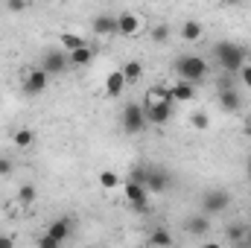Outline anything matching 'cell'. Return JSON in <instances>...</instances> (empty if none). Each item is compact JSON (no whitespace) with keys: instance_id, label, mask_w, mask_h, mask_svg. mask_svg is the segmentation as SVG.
<instances>
[{"instance_id":"obj_20","label":"cell","mask_w":251,"mask_h":248,"mask_svg":"<svg viewBox=\"0 0 251 248\" xmlns=\"http://www.w3.org/2000/svg\"><path fill=\"white\" fill-rule=\"evenodd\" d=\"M120 70H123V76H126V82H128V85H131V82H137V79L143 76V64H140V62H126Z\"/></svg>"},{"instance_id":"obj_31","label":"cell","mask_w":251,"mask_h":248,"mask_svg":"<svg viewBox=\"0 0 251 248\" xmlns=\"http://www.w3.org/2000/svg\"><path fill=\"white\" fill-rule=\"evenodd\" d=\"M0 175H12V161L9 158H0Z\"/></svg>"},{"instance_id":"obj_5","label":"cell","mask_w":251,"mask_h":248,"mask_svg":"<svg viewBox=\"0 0 251 248\" xmlns=\"http://www.w3.org/2000/svg\"><path fill=\"white\" fill-rule=\"evenodd\" d=\"M176 111V102L173 99H158V102H143V114H146V123L152 125H164Z\"/></svg>"},{"instance_id":"obj_30","label":"cell","mask_w":251,"mask_h":248,"mask_svg":"<svg viewBox=\"0 0 251 248\" xmlns=\"http://www.w3.org/2000/svg\"><path fill=\"white\" fill-rule=\"evenodd\" d=\"M6 9L9 12H24L26 9V0H6Z\"/></svg>"},{"instance_id":"obj_2","label":"cell","mask_w":251,"mask_h":248,"mask_svg":"<svg viewBox=\"0 0 251 248\" xmlns=\"http://www.w3.org/2000/svg\"><path fill=\"white\" fill-rule=\"evenodd\" d=\"M213 59L216 64L225 70V73H240V67L246 64L249 59V50L243 47V44H234V41H219V44H213Z\"/></svg>"},{"instance_id":"obj_36","label":"cell","mask_w":251,"mask_h":248,"mask_svg":"<svg viewBox=\"0 0 251 248\" xmlns=\"http://www.w3.org/2000/svg\"><path fill=\"white\" fill-rule=\"evenodd\" d=\"M249 178H251V161H249Z\"/></svg>"},{"instance_id":"obj_24","label":"cell","mask_w":251,"mask_h":248,"mask_svg":"<svg viewBox=\"0 0 251 248\" xmlns=\"http://www.w3.org/2000/svg\"><path fill=\"white\" fill-rule=\"evenodd\" d=\"M100 184L105 187V190H114V187H120L123 181H120V175H117L114 170H102V173H100Z\"/></svg>"},{"instance_id":"obj_26","label":"cell","mask_w":251,"mask_h":248,"mask_svg":"<svg viewBox=\"0 0 251 248\" xmlns=\"http://www.w3.org/2000/svg\"><path fill=\"white\" fill-rule=\"evenodd\" d=\"M149 38H152L155 44H164V41L170 38V26H167V24H158V26L149 32Z\"/></svg>"},{"instance_id":"obj_14","label":"cell","mask_w":251,"mask_h":248,"mask_svg":"<svg viewBox=\"0 0 251 248\" xmlns=\"http://www.w3.org/2000/svg\"><path fill=\"white\" fill-rule=\"evenodd\" d=\"M170 91H173V99L176 102H193L196 99V85L187 82V79H178L176 85H170Z\"/></svg>"},{"instance_id":"obj_19","label":"cell","mask_w":251,"mask_h":248,"mask_svg":"<svg viewBox=\"0 0 251 248\" xmlns=\"http://www.w3.org/2000/svg\"><path fill=\"white\" fill-rule=\"evenodd\" d=\"M201 32H204V29H201L199 21H184V26H181V38H184V41H199Z\"/></svg>"},{"instance_id":"obj_8","label":"cell","mask_w":251,"mask_h":248,"mask_svg":"<svg viewBox=\"0 0 251 248\" xmlns=\"http://www.w3.org/2000/svg\"><path fill=\"white\" fill-rule=\"evenodd\" d=\"M47 85H50V73H47L44 67H35V70H29V73H26V79H24V94H26V97L44 94V91H47Z\"/></svg>"},{"instance_id":"obj_29","label":"cell","mask_w":251,"mask_h":248,"mask_svg":"<svg viewBox=\"0 0 251 248\" xmlns=\"http://www.w3.org/2000/svg\"><path fill=\"white\" fill-rule=\"evenodd\" d=\"M38 246H41V248H59V246H62V243H59L56 237H50V234H44V237L38 240Z\"/></svg>"},{"instance_id":"obj_32","label":"cell","mask_w":251,"mask_h":248,"mask_svg":"<svg viewBox=\"0 0 251 248\" xmlns=\"http://www.w3.org/2000/svg\"><path fill=\"white\" fill-rule=\"evenodd\" d=\"M12 243H15L12 237H0V248H12Z\"/></svg>"},{"instance_id":"obj_15","label":"cell","mask_w":251,"mask_h":248,"mask_svg":"<svg viewBox=\"0 0 251 248\" xmlns=\"http://www.w3.org/2000/svg\"><path fill=\"white\" fill-rule=\"evenodd\" d=\"M184 228H187V234H193V237H204L210 231V222H207V216H187L184 219Z\"/></svg>"},{"instance_id":"obj_10","label":"cell","mask_w":251,"mask_h":248,"mask_svg":"<svg viewBox=\"0 0 251 248\" xmlns=\"http://www.w3.org/2000/svg\"><path fill=\"white\" fill-rule=\"evenodd\" d=\"M67 64H70V59H67L64 53H56V50H47V53H44V59H41V67H44L50 76H53V73H56V76L64 73V70H67Z\"/></svg>"},{"instance_id":"obj_4","label":"cell","mask_w":251,"mask_h":248,"mask_svg":"<svg viewBox=\"0 0 251 248\" xmlns=\"http://www.w3.org/2000/svg\"><path fill=\"white\" fill-rule=\"evenodd\" d=\"M120 125H123L126 134H140L146 128V114H143V105L137 102H128L120 114Z\"/></svg>"},{"instance_id":"obj_3","label":"cell","mask_w":251,"mask_h":248,"mask_svg":"<svg viewBox=\"0 0 251 248\" xmlns=\"http://www.w3.org/2000/svg\"><path fill=\"white\" fill-rule=\"evenodd\" d=\"M176 70H178L181 79H187V82H193V85H199V82L207 76V62H204L201 56H181V59L176 62Z\"/></svg>"},{"instance_id":"obj_34","label":"cell","mask_w":251,"mask_h":248,"mask_svg":"<svg viewBox=\"0 0 251 248\" xmlns=\"http://www.w3.org/2000/svg\"><path fill=\"white\" fill-rule=\"evenodd\" d=\"M243 246L251 248V225H249V231H246V240H243Z\"/></svg>"},{"instance_id":"obj_1","label":"cell","mask_w":251,"mask_h":248,"mask_svg":"<svg viewBox=\"0 0 251 248\" xmlns=\"http://www.w3.org/2000/svg\"><path fill=\"white\" fill-rule=\"evenodd\" d=\"M128 178H131V181H140L149 193H167L170 184H173V175H170L167 170H161V167H152V164L134 167V170L128 173Z\"/></svg>"},{"instance_id":"obj_22","label":"cell","mask_w":251,"mask_h":248,"mask_svg":"<svg viewBox=\"0 0 251 248\" xmlns=\"http://www.w3.org/2000/svg\"><path fill=\"white\" fill-rule=\"evenodd\" d=\"M85 44H88V41H85L82 35H76V32H64L62 35V47L67 53H70V50H79V47H85Z\"/></svg>"},{"instance_id":"obj_11","label":"cell","mask_w":251,"mask_h":248,"mask_svg":"<svg viewBox=\"0 0 251 248\" xmlns=\"http://www.w3.org/2000/svg\"><path fill=\"white\" fill-rule=\"evenodd\" d=\"M219 108L228 114H237L243 108V97L237 94V88H219Z\"/></svg>"},{"instance_id":"obj_7","label":"cell","mask_w":251,"mask_h":248,"mask_svg":"<svg viewBox=\"0 0 251 248\" xmlns=\"http://www.w3.org/2000/svg\"><path fill=\"white\" fill-rule=\"evenodd\" d=\"M228 204H231V193L228 190L213 187V190H207L201 196V210L204 213H222V210H228Z\"/></svg>"},{"instance_id":"obj_18","label":"cell","mask_w":251,"mask_h":248,"mask_svg":"<svg viewBox=\"0 0 251 248\" xmlns=\"http://www.w3.org/2000/svg\"><path fill=\"white\" fill-rule=\"evenodd\" d=\"M12 140H15L18 149H29V146L35 143V131H32V128H18V131L12 134Z\"/></svg>"},{"instance_id":"obj_27","label":"cell","mask_w":251,"mask_h":248,"mask_svg":"<svg viewBox=\"0 0 251 248\" xmlns=\"http://www.w3.org/2000/svg\"><path fill=\"white\" fill-rule=\"evenodd\" d=\"M193 125H196V131H204V128L210 125V117H207L204 111H196V114H193Z\"/></svg>"},{"instance_id":"obj_25","label":"cell","mask_w":251,"mask_h":248,"mask_svg":"<svg viewBox=\"0 0 251 248\" xmlns=\"http://www.w3.org/2000/svg\"><path fill=\"white\" fill-rule=\"evenodd\" d=\"M35 198H38V190H35L32 184H24L21 190H18V201H21V204H32Z\"/></svg>"},{"instance_id":"obj_35","label":"cell","mask_w":251,"mask_h":248,"mask_svg":"<svg viewBox=\"0 0 251 248\" xmlns=\"http://www.w3.org/2000/svg\"><path fill=\"white\" fill-rule=\"evenodd\" d=\"M246 134H249V137H251V120H249V123H246Z\"/></svg>"},{"instance_id":"obj_17","label":"cell","mask_w":251,"mask_h":248,"mask_svg":"<svg viewBox=\"0 0 251 248\" xmlns=\"http://www.w3.org/2000/svg\"><path fill=\"white\" fill-rule=\"evenodd\" d=\"M47 234H50V237H56L59 243H64V240L70 237V219H53V222H50V228H47Z\"/></svg>"},{"instance_id":"obj_28","label":"cell","mask_w":251,"mask_h":248,"mask_svg":"<svg viewBox=\"0 0 251 248\" xmlns=\"http://www.w3.org/2000/svg\"><path fill=\"white\" fill-rule=\"evenodd\" d=\"M237 76H240V82H243V85L251 91V64H249V62L240 67V73H237Z\"/></svg>"},{"instance_id":"obj_33","label":"cell","mask_w":251,"mask_h":248,"mask_svg":"<svg viewBox=\"0 0 251 248\" xmlns=\"http://www.w3.org/2000/svg\"><path fill=\"white\" fill-rule=\"evenodd\" d=\"M222 3H225V6H243L246 0H222Z\"/></svg>"},{"instance_id":"obj_9","label":"cell","mask_w":251,"mask_h":248,"mask_svg":"<svg viewBox=\"0 0 251 248\" xmlns=\"http://www.w3.org/2000/svg\"><path fill=\"white\" fill-rule=\"evenodd\" d=\"M140 32V18L134 15V12H123V15H117V35H123V38H134Z\"/></svg>"},{"instance_id":"obj_16","label":"cell","mask_w":251,"mask_h":248,"mask_svg":"<svg viewBox=\"0 0 251 248\" xmlns=\"http://www.w3.org/2000/svg\"><path fill=\"white\" fill-rule=\"evenodd\" d=\"M67 59H70V64H76V67H85V64L94 62V50H91V44H85V47H79V50H70Z\"/></svg>"},{"instance_id":"obj_6","label":"cell","mask_w":251,"mask_h":248,"mask_svg":"<svg viewBox=\"0 0 251 248\" xmlns=\"http://www.w3.org/2000/svg\"><path fill=\"white\" fill-rule=\"evenodd\" d=\"M123 190H126V201L137 210V213H146L149 210V190L140 184V181H123Z\"/></svg>"},{"instance_id":"obj_21","label":"cell","mask_w":251,"mask_h":248,"mask_svg":"<svg viewBox=\"0 0 251 248\" xmlns=\"http://www.w3.org/2000/svg\"><path fill=\"white\" fill-rule=\"evenodd\" d=\"M246 231H249V225H243V222H234V225H228V240H231L234 246H243V240H246Z\"/></svg>"},{"instance_id":"obj_12","label":"cell","mask_w":251,"mask_h":248,"mask_svg":"<svg viewBox=\"0 0 251 248\" xmlns=\"http://www.w3.org/2000/svg\"><path fill=\"white\" fill-rule=\"evenodd\" d=\"M126 76H123V70H111L108 73V79H105V94L111 97V99H117V97H123V91H126Z\"/></svg>"},{"instance_id":"obj_13","label":"cell","mask_w":251,"mask_h":248,"mask_svg":"<svg viewBox=\"0 0 251 248\" xmlns=\"http://www.w3.org/2000/svg\"><path fill=\"white\" fill-rule=\"evenodd\" d=\"M91 29L97 35H117V15H97Z\"/></svg>"},{"instance_id":"obj_23","label":"cell","mask_w":251,"mask_h":248,"mask_svg":"<svg viewBox=\"0 0 251 248\" xmlns=\"http://www.w3.org/2000/svg\"><path fill=\"white\" fill-rule=\"evenodd\" d=\"M149 246H173V234H167L164 228H155L149 234Z\"/></svg>"}]
</instances>
